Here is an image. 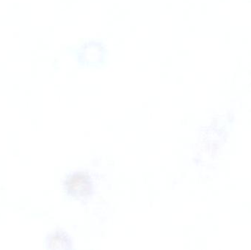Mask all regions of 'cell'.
Wrapping results in <instances>:
<instances>
[{
  "instance_id": "6da1fadb",
  "label": "cell",
  "mask_w": 251,
  "mask_h": 250,
  "mask_svg": "<svg viewBox=\"0 0 251 250\" xmlns=\"http://www.w3.org/2000/svg\"><path fill=\"white\" fill-rule=\"evenodd\" d=\"M79 68H103L108 62V51L101 41L90 40L74 49Z\"/></svg>"
},
{
  "instance_id": "7a4b0ae2",
  "label": "cell",
  "mask_w": 251,
  "mask_h": 250,
  "mask_svg": "<svg viewBox=\"0 0 251 250\" xmlns=\"http://www.w3.org/2000/svg\"><path fill=\"white\" fill-rule=\"evenodd\" d=\"M65 188L72 198H84L92 192V182L88 175L76 172L68 176L65 182Z\"/></svg>"
},
{
  "instance_id": "3957f363",
  "label": "cell",
  "mask_w": 251,
  "mask_h": 250,
  "mask_svg": "<svg viewBox=\"0 0 251 250\" xmlns=\"http://www.w3.org/2000/svg\"><path fill=\"white\" fill-rule=\"evenodd\" d=\"M47 249L65 250L72 248V242L64 232L56 231L47 237L46 241Z\"/></svg>"
}]
</instances>
